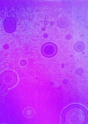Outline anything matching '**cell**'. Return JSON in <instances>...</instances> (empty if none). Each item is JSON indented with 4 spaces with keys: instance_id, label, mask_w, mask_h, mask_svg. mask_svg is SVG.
Segmentation results:
<instances>
[{
    "instance_id": "6da1fadb",
    "label": "cell",
    "mask_w": 88,
    "mask_h": 124,
    "mask_svg": "<svg viewBox=\"0 0 88 124\" xmlns=\"http://www.w3.org/2000/svg\"><path fill=\"white\" fill-rule=\"evenodd\" d=\"M64 118L65 124H83L87 121V115L82 107L74 106L66 110Z\"/></svg>"
},
{
    "instance_id": "52a82bcc",
    "label": "cell",
    "mask_w": 88,
    "mask_h": 124,
    "mask_svg": "<svg viewBox=\"0 0 88 124\" xmlns=\"http://www.w3.org/2000/svg\"><path fill=\"white\" fill-rule=\"evenodd\" d=\"M24 115L28 118H30L34 115V112L33 109L31 108H27L23 112Z\"/></svg>"
},
{
    "instance_id": "5b68a950",
    "label": "cell",
    "mask_w": 88,
    "mask_h": 124,
    "mask_svg": "<svg viewBox=\"0 0 88 124\" xmlns=\"http://www.w3.org/2000/svg\"><path fill=\"white\" fill-rule=\"evenodd\" d=\"M69 21L66 18H61L59 20L58 25L59 27L61 28H65L69 25Z\"/></svg>"
},
{
    "instance_id": "7c38bea8",
    "label": "cell",
    "mask_w": 88,
    "mask_h": 124,
    "mask_svg": "<svg viewBox=\"0 0 88 124\" xmlns=\"http://www.w3.org/2000/svg\"><path fill=\"white\" fill-rule=\"evenodd\" d=\"M71 38H72V37L70 35H67L66 36V38L67 40H70L71 39Z\"/></svg>"
},
{
    "instance_id": "8992f818",
    "label": "cell",
    "mask_w": 88,
    "mask_h": 124,
    "mask_svg": "<svg viewBox=\"0 0 88 124\" xmlns=\"http://www.w3.org/2000/svg\"><path fill=\"white\" fill-rule=\"evenodd\" d=\"M74 48L76 51L82 52L85 50V46L84 43L82 42H78L75 44Z\"/></svg>"
},
{
    "instance_id": "7a4b0ae2",
    "label": "cell",
    "mask_w": 88,
    "mask_h": 124,
    "mask_svg": "<svg viewBox=\"0 0 88 124\" xmlns=\"http://www.w3.org/2000/svg\"><path fill=\"white\" fill-rule=\"evenodd\" d=\"M17 78L14 73L11 71H5L1 75V83L6 87H10L16 83Z\"/></svg>"
},
{
    "instance_id": "30bf717a",
    "label": "cell",
    "mask_w": 88,
    "mask_h": 124,
    "mask_svg": "<svg viewBox=\"0 0 88 124\" xmlns=\"http://www.w3.org/2000/svg\"><path fill=\"white\" fill-rule=\"evenodd\" d=\"M69 81L68 79H64L62 81V84L64 85H67L69 83Z\"/></svg>"
},
{
    "instance_id": "277c9868",
    "label": "cell",
    "mask_w": 88,
    "mask_h": 124,
    "mask_svg": "<svg viewBox=\"0 0 88 124\" xmlns=\"http://www.w3.org/2000/svg\"><path fill=\"white\" fill-rule=\"evenodd\" d=\"M4 26L6 32L12 33L16 29V22L14 18L11 17L6 18L4 22Z\"/></svg>"
},
{
    "instance_id": "8fae6325",
    "label": "cell",
    "mask_w": 88,
    "mask_h": 124,
    "mask_svg": "<svg viewBox=\"0 0 88 124\" xmlns=\"http://www.w3.org/2000/svg\"><path fill=\"white\" fill-rule=\"evenodd\" d=\"M27 61H25V60H21L20 62V64L21 66H24L26 65L27 64Z\"/></svg>"
},
{
    "instance_id": "ba28073f",
    "label": "cell",
    "mask_w": 88,
    "mask_h": 124,
    "mask_svg": "<svg viewBox=\"0 0 88 124\" xmlns=\"http://www.w3.org/2000/svg\"><path fill=\"white\" fill-rule=\"evenodd\" d=\"M84 73V70L81 68H78L76 70L75 73L76 75L79 76H82Z\"/></svg>"
},
{
    "instance_id": "9c48e42d",
    "label": "cell",
    "mask_w": 88,
    "mask_h": 124,
    "mask_svg": "<svg viewBox=\"0 0 88 124\" xmlns=\"http://www.w3.org/2000/svg\"><path fill=\"white\" fill-rule=\"evenodd\" d=\"M7 92V87L5 86H1L0 87V93L1 94L4 95Z\"/></svg>"
},
{
    "instance_id": "3957f363",
    "label": "cell",
    "mask_w": 88,
    "mask_h": 124,
    "mask_svg": "<svg viewBox=\"0 0 88 124\" xmlns=\"http://www.w3.org/2000/svg\"><path fill=\"white\" fill-rule=\"evenodd\" d=\"M41 51L44 56L49 58L55 55L57 51V48L55 44L51 42H48L43 45Z\"/></svg>"
}]
</instances>
